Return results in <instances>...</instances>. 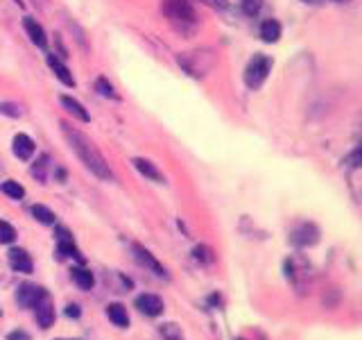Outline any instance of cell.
<instances>
[{"instance_id":"cell-1","label":"cell","mask_w":362,"mask_h":340,"mask_svg":"<svg viewBox=\"0 0 362 340\" xmlns=\"http://www.w3.org/2000/svg\"><path fill=\"white\" fill-rule=\"evenodd\" d=\"M59 128H62L64 139L68 141V145H71V150L79 157V162H82L95 177L105 179V181H113V170L109 168L107 159L102 157V152L98 150V145L90 141L84 132L73 128V125L59 123Z\"/></svg>"},{"instance_id":"cell-2","label":"cell","mask_w":362,"mask_h":340,"mask_svg":"<svg viewBox=\"0 0 362 340\" xmlns=\"http://www.w3.org/2000/svg\"><path fill=\"white\" fill-rule=\"evenodd\" d=\"M161 9L168 21L173 23V28L181 34H190L197 28V14L190 0H161Z\"/></svg>"},{"instance_id":"cell-3","label":"cell","mask_w":362,"mask_h":340,"mask_svg":"<svg viewBox=\"0 0 362 340\" xmlns=\"http://www.w3.org/2000/svg\"><path fill=\"white\" fill-rule=\"evenodd\" d=\"M179 66L184 68L190 77H204V75H209L211 68L215 66V55L209 48L184 52V55H179Z\"/></svg>"},{"instance_id":"cell-4","label":"cell","mask_w":362,"mask_h":340,"mask_svg":"<svg viewBox=\"0 0 362 340\" xmlns=\"http://www.w3.org/2000/svg\"><path fill=\"white\" fill-rule=\"evenodd\" d=\"M269 73H272V60H269V57L267 55H254L252 60H249L247 68H245L247 89H252V91L260 89Z\"/></svg>"},{"instance_id":"cell-5","label":"cell","mask_w":362,"mask_h":340,"mask_svg":"<svg viewBox=\"0 0 362 340\" xmlns=\"http://www.w3.org/2000/svg\"><path fill=\"white\" fill-rule=\"evenodd\" d=\"M286 277L292 286L297 288V293H305V288H308V283H310L308 261L301 259V256H290L286 261Z\"/></svg>"},{"instance_id":"cell-6","label":"cell","mask_w":362,"mask_h":340,"mask_svg":"<svg viewBox=\"0 0 362 340\" xmlns=\"http://www.w3.org/2000/svg\"><path fill=\"white\" fill-rule=\"evenodd\" d=\"M54 234H57V252H59V256L62 259L73 256V259L79 261V264H84V256L79 254V249H77V245L73 241V234L68 232L66 227H62V225L54 227Z\"/></svg>"},{"instance_id":"cell-7","label":"cell","mask_w":362,"mask_h":340,"mask_svg":"<svg viewBox=\"0 0 362 340\" xmlns=\"http://www.w3.org/2000/svg\"><path fill=\"white\" fill-rule=\"evenodd\" d=\"M132 252H134V259L139 261V266H143L145 270H150L152 275H156V277L168 279V272H165V268H163L161 264H158L156 256L150 252V249H145L143 245L134 243V245H132Z\"/></svg>"},{"instance_id":"cell-8","label":"cell","mask_w":362,"mask_h":340,"mask_svg":"<svg viewBox=\"0 0 362 340\" xmlns=\"http://www.w3.org/2000/svg\"><path fill=\"white\" fill-rule=\"evenodd\" d=\"M290 241L297 247H313L320 243V230L313 222H301L292 230Z\"/></svg>"},{"instance_id":"cell-9","label":"cell","mask_w":362,"mask_h":340,"mask_svg":"<svg viewBox=\"0 0 362 340\" xmlns=\"http://www.w3.org/2000/svg\"><path fill=\"white\" fill-rule=\"evenodd\" d=\"M45 293L48 290L37 286V283H21L16 290V302L23 306V309H34V304H37Z\"/></svg>"},{"instance_id":"cell-10","label":"cell","mask_w":362,"mask_h":340,"mask_svg":"<svg viewBox=\"0 0 362 340\" xmlns=\"http://www.w3.org/2000/svg\"><path fill=\"white\" fill-rule=\"evenodd\" d=\"M34 315H37V322H39L41 329H50L54 324V304H52L48 293H45L43 298L34 304Z\"/></svg>"},{"instance_id":"cell-11","label":"cell","mask_w":362,"mask_h":340,"mask_svg":"<svg viewBox=\"0 0 362 340\" xmlns=\"http://www.w3.org/2000/svg\"><path fill=\"white\" fill-rule=\"evenodd\" d=\"M7 261H9V266L14 272H21V275H32L34 264H32L30 254L23 247H11L7 252Z\"/></svg>"},{"instance_id":"cell-12","label":"cell","mask_w":362,"mask_h":340,"mask_svg":"<svg viewBox=\"0 0 362 340\" xmlns=\"http://www.w3.org/2000/svg\"><path fill=\"white\" fill-rule=\"evenodd\" d=\"M136 309H139L143 315L156 317L163 313V300L158 298V295L145 293V295H139V298H136Z\"/></svg>"},{"instance_id":"cell-13","label":"cell","mask_w":362,"mask_h":340,"mask_svg":"<svg viewBox=\"0 0 362 340\" xmlns=\"http://www.w3.org/2000/svg\"><path fill=\"white\" fill-rule=\"evenodd\" d=\"M23 28H25L30 41L37 45V48H41V50L48 48V37H45V30L41 28V23L37 18L25 16V21H23Z\"/></svg>"},{"instance_id":"cell-14","label":"cell","mask_w":362,"mask_h":340,"mask_svg":"<svg viewBox=\"0 0 362 340\" xmlns=\"http://www.w3.org/2000/svg\"><path fill=\"white\" fill-rule=\"evenodd\" d=\"M11 150H14V157H18L21 162H28L34 154V141L28 134H16L14 141H11Z\"/></svg>"},{"instance_id":"cell-15","label":"cell","mask_w":362,"mask_h":340,"mask_svg":"<svg viewBox=\"0 0 362 340\" xmlns=\"http://www.w3.org/2000/svg\"><path fill=\"white\" fill-rule=\"evenodd\" d=\"M134 168L139 170V173L143 175V177H147V179H152V181H158V184H163L165 181V177H163V173L158 170L152 162H147V159H134Z\"/></svg>"},{"instance_id":"cell-16","label":"cell","mask_w":362,"mask_h":340,"mask_svg":"<svg viewBox=\"0 0 362 340\" xmlns=\"http://www.w3.org/2000/svg\"><path fill=\"white\" fill-rule=\"evenodd\" d=\"M59 102H62V107L71 113V116L75 118V120H79V123H88L90 120V116H88V111L79 105V102L75 100V98H71V96H62L59 98Z\"/></svg>"},{"instance_id":"cell-17","label":"cell","mask_w":362,"mask_h":340,"mask_svg":"<svg viewBox=\"0 0 362 340\" xmlns=\"http://www.w3.org/2000/svg\"><path fill=\"white\" fill-rule=\"evenodd\" d=\"M48 66L54 71V75L62 79V84H66V86H75V77H73V73L68 71V66L59 60V57L48 55Z\"/></svg>"},{"instance_id":"cell-18","label":"cell","mask_w":362,"mask_h":340,"mask_svg":"<svg viewBox=\"0 0 362 340\" xmlns=\"http://www.w3.org/2000/svg\"><path fill=\"white\" fill-rule=\"evenodd\" d=\"M258 34L265 43H276L281 39V23L276 18H267V21L260 23Z\"/></svg>"},{"instance_id":"cell-19","label":"cell","mask_w":362,"mask_h":340,"mask_svg":"<svg viewBox=\"0 0 362 340\" xmlns=\"http://www.w3.org/2000/svg\"><path fill=\"white\" fill-rule=\"evenodd\" d=\"M107 315H109V320L120 327V329H127L129 327V313H127V306H122V304H109L107 306Z\"/></svg>"},{"instance_id":"cell-20","label":"cell","mask_w":362,"mask_h":340,"mask_svg":"<svg viewBox=\"0 0 362 340\" xmlns=\"http://www.w3.org/2000/svg\"><path fill=\"white\" fill-rule=\"evenodd\" d=\"M71 277H73V281H75L82 290H90V288H93V283H95L93 272L86 270V268H73V270H71Z\"/></svg>"},{"instance_id":"cell-21","label":"cell","mask_w":362,"mask_h":340,"mask_svg":"<svg viewBox=\"0 0 362 340\" xmlns=\"http://www.w3.org/2000/svg\"><path fill=\"white\" fill-rule=\"evenodd\" d=\"M50 168H52L50 157H48V154H41L39 162L32 166V175L37 177L39 181H45V179H48V170H50Z\"/></svg>"},{"instance_id":"cell-22","label":"cell","mask_w":362,"mask_h":340,"mask_svg":"<svg viewBox=\"0 0 362 340\" xmlns=\"http://www.w3.org/2000/svg\"><path fill=\"white\" fill-rule=\"evenodd\" d=\"M32 215L37 218L41 225H54L57 222V215L48 209V207H43V204H34V207L30 209Z\"/></svg>"},{"instance_id":"cell-23","label":"cell","mask_w":362,"mask_h":340,"mask_svg":"<svg viewBox=\"0 0 362 340\" xmlns=\"http://www.w3.org/2000/svg\"><path fill=\"white\" fill-rule=\"evenodd\" d=\"M0 191L5 193L7 198H11V200H23V196H25V188H23L18 181H14V179H7V181H3V186H0Z\"/></svg>"},{"instance_id":"cell-24","label":"cell","mask_w":362,"mask_h":340,"mask_svg":"<svg viewBox=\"0 0 362 340\" xmlns=\"http://www.w3.org/2000/svg\"><path fill=\"white\" fill-rule=\"evenodd\" d=\"M95 91L102 96V98H109V100H120V96L116 94V89L109 84L107 77H98L95 79Z\"/></svg>"},{"instance_id":"cell-25","label":"cell","mask_w":362,"mask_h":340,"mask_svg":"<svg viewBox=\"0 0 362 340\" xmlns=\"http://www.w3.org/2000/svg\"><path fill=\"white\" fill-rule=\"evenodd\" d=\"M192 259L199 261V264H204V266H209L215 261V254H213V249L209 245H197L195 249H192Z\"/></svg>"},{"instance_id":"cell-26","label":"cell","mask_w":362,"mask_h":340,"mask_svg":"<svg viewBox=\"0 0 362 340\" xmlns=\"http://www.w3.org/2000/svg\"><path fill=\"white\" fill-rule=\"evenodd\" d=\"M14 241H16V230L7 220H0V245H7Z\"/></svg>"},{"instance_id":"cell-27","label":"cell","mask_w":362,"mask_h":340,"mask_svg":"<svg viewBox=\"0 0 362 340\" xmlns=\"http://www.w3.org/2000/svg\"><path fill=\"white\" fill-rule=\"evenodd\" d=\"M161 336L163 340H184V334H181V329L173 322L168 324H161Z\"/></svg>"},{"instance_id":"cell-28","label":"cell","mask_w":362,"mask_h":340,"mask_svg":"<svg viewBox=\"0 0 362 340\" xmlns=\"http://www.w3.org/2000/svg\"><path fill=\"white\" fill-rule=\"evenodd\" d=\"M68 28H71L73 32H75V39H77V43H79V48L82 50H88V45H86V34H84V30L77 26V23L73 21V18H68Z\"/></svg>"},{"instance_id":"cell-29","label":"cell","mask_w":362,"mask_h":340,"mask_svg":"<svg viewBox=\"0 0 362 340\" xmlns=\"http://www.w3.org/2000/svg\"><path fill=\"white\" fill-rule=\"evenodd\" d=\"M0 113H5L9 118H21L23 116V109L14 102H0Z\"/></svg>"},{"instance_id":"cell-30","label":"cell","mask_w":362,"mask_h":340,"mask_svg":"<svg viewBox=\"0 0 362 340\" xmlns=\"http://www.w3.org/2000/svg\"><path fill=\"white\" fill-rule=\"evenodd\" d=\"M260 7H263V0H243V9L249 16H256L260 11Z\"/></svg>"},{"instance_id":"cell-31","label":"cell","mask_w":362,"mask_h":340,"mask_svg":"<svg viewBox=\"0 0 362 340\" xmlns=\"http://www.w3.org/2000/svg\"><path fill=\"white\" fill-rule=\"evenodd\" d=\"M7 340H32V336L28 332H23V329H16V332L7 334Z\"/></svg>"},{"instance_id":"cell-32","label":"cell","mask_w":362,"mask_h":340,"mask_svg":"<svg viewBox=\"0 0 362 340\" xmlns=\"http://www.w3.org/2000/svg\"><path fill=\"white\" fill-rule=\"evenodd\" d=\"M199 3H204L206 7H213V9H224L229 5V0H199Z\"/></svg>"},{"instance_id":"cell-33","label":"cell","mask_w":362,"mask_h":340,"mask_svg":"<svg viewBox=\"0 0 362 340\" xmlns=\"http://www.w3.org/2000/svg\"><path fill=\"white\" fill-rule=\"evenodd\" d=\"M66 315H68V317H79V315H82V311H79V306H77V304H68V306H66Z\"/></svg>"},{"instance_id":"cell-34","label":"cell","mask_w":362,"mask_h":340,"mask_svg":"<svg viewBox=\"0 0 362 340\" xmlns=\"http://www.w3.org/2000/svg\"><path fill=\"white\" fill-rule=\"evenodd\" d=\"M349 164L354 166V168H358V166H360V150H354V154L349 157Z\"/></svg>"},{"instance_id":"cell-35","label":"cell","mask_w":362,"mask_h":340,"mask_svg":"<svg viewBox=\"0 0 362 340\" xmlns=\"http://www.w3.org/2000/svg\"><path fill=\"white\" fill-rule=\"evenodd\" d=\"M32 3L37 7H45V5H48V0H32Z\"/></svg>"},{"instance_id":"cell-36","label":"cell","mask_w":362,"mask_h":340,"mask_svg":"<svg viewBox=\"0 0 362 340\" xmlns=\"http://www.w3.org/2000/svg\"><path fill=\"white\" fill-rule=\"evenodd\" d=\"M303 3H310V5H320L322 0H303Z\"/></svg>"},{"instance_id":"cell-37","label":"cell","mask_w":362,"mask_h":340,"mask_svg":"<svg viewBox=\"0 0 362 340\" xmlns=\"http://www.w3.org/2000/svg\"><path fill=\"white\" fill-rule=\"evenodd\" d=\"M333 3H349V0H333Z\"/></svg>"},{"instance_id":"cell-38","label":"cell","mask_w":362,"mask_h":340,"mask_svg":"<svg viewBox=\"0 0 362 340\" xmlns=\"http://www.w3.org/2000/svg\"><path fill=\"white\" fill-rule=\"evenodd\" d=\"M0 313H3V311H0Z\"/></svg>"}]
</instances>
